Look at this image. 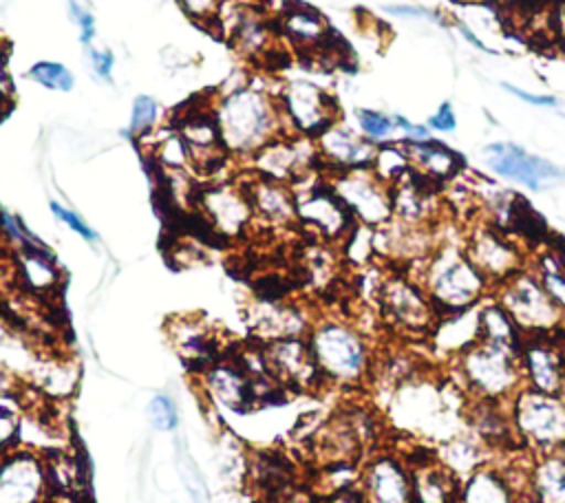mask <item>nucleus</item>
<instances>
[{
	"mask_svg": "<svg viewBox=\"0 0 565 503\" xmlns=\"http://www.w3.org/2000/svg\"><path fill=\"white\" fill-rule=\"evenodd\" d=\"M174 128L181 132L192 152L194 174L212 176L227 163L230 152L223 146L221 128L214 117V104L190 106L179 115V124H174Z\"/></svg>",
	"mask_w": 565,
	"mask_h": 503,
	"instance_id": "f3484780",
	"label": "nucleus"
},
{
	"mask_svg": "<svg viewBox=\"0 0 565 503\" xmlns=\"http://www.w3.org/2000/svg\"><path fill=\"white\" fill-rule=\"evenodd\" d=\"M199 377L207 395L230 410L243 413L256 402L254 379L241 362L216 360L205 371H201Z\"/></svg>",
	"mask_w": 565,
	"mask_h": 503,
	"instance_id": "393cba45",
	"label": "nucleus"
},
{
	"mask_svg": "<svg viewBox=\"0 0 565 503\" xmlns=\"http://www.w3.org/2000/svg\"><path fill=\"white\" fill-rule=\"evenodd\" d=\"M558 395L565 399V375H563V384H561V390H558Z\"/></svg>",
	"mask_w": 565,
	"mask_h": 503,
	"instance_id": "bf43d9fd",
	"label": "nucleus"
},
{
	"mask_svg": "<svg viewBox=\"0 0 565 503\" xmlns=\"http://www.w3.org/2000/svg\"><path fill=\"white\" fill-rule=\"evenodd\" d=\"M223 146L234 159H252L263 146L285 135L276 90L243 82L214 99Z\"/></svg>",
	"mask_w": 565,
	"mask_h": 503,
	"instance_id": "f03ea898",
	"label": "nucleus"
},
{
	"mask_svg": "<svg viewBox=\"0 0 565 503\" xmlns=\"http://www.w3.org/2000/svg\"><path fill=\"white\" fill-rule=\"evenodd\" d=\"M364 446L366 443L353 421L351 410L329 419L316 435V457L324 465L353 463Z\"/></svg>",
	"mask_w": 565,
	"mask_h": 503,
	"instance_id": "7c9ffc66",
	"label": "nucleus"
},
{
	"mask_svg": "<svg viewBox=\"0 0 565 503\" xmlns=\"http://www.w3.org/2000/svg\"><path fill=\"white\" fill-rule=\"evenodd\" d=\"M547 29L556 46L565 51V0L547 2Z\"/></svg>",
	"mask_w": 565,
	"mask_h": 503,
	"instance_id": "8fccbe9b",
	"label": "nucleus"
},
{
	"mask_svg": "<svg viewBox=\"0 0 565 503\" xmlns=\"http://www.w3.org/2000/svg\"><path fill=\"white\" fill-rule=\"evenodd\" d=\"M468 428L490 450H505L508 446H519L514 428H512L508 404L470 399V404H468Z\"/></svg>",
	"mask_w": 565,
	"mask_h": 503,
	"instance_id": "473e14b6",
	"label": "nucleus"
},
{
	"mask_svg": "<svg viewBox=\"0 0 565 503\" xmlns=\"http://www.w3.org/2000/svg\"><path fill=\"white\" fill-rule=\"evenodd\" d=\"M154 135L157 137L148 146L154 165L161 172H192L194 174L192 152H190L185 139L181 137V132L174 126H168L161 132L154 130Z\"/></svg>",
	"mask_w": 565,
	"mask_h": 503,
	"instance_id": "58836bf2",
	"label": "nucleus"
},
{
	"mask_svg": "<svg viewBox=\"0 0 565 503\" xmlns=\"http://www.w3.org/2000/svg\"><path fill=\"white\" fill-rule=\"evenodd\" d=\"M386 395V419L402 435L437 446L468 428L470 397L455 379L415 371Z\"/></svg>",
	"mask_w": 565,
	"mask_h": 503,
	"instance_id": "f257e3e1",
	"label": "nucleus"
},
{
	"mask_svg": "<svg viewBox=\"0 0 565 503\" xmlns=\"http://www.w3.org/2000/svg\"><path fill=\"white\" fill-rule=\"evenodd\" d=\"M260 351H263L267 373L280 386L296 388V390H311L324 382L313 360L307 335H291V338L263 342Z\"/></svg>",
	"mask_w": 565,
	"mask_h": 503,
	"instance_id": "a211bd4d",
	"label": "nucleus"
},
{
	"mask_svg": "<svg viewBox=\"0 0 565 503\" xmlns=\"http://www.w3.org/2000/svg\"><path fill=\"white\" fill-rule=\"evenodd\" d=\"M388 13H397V15H411V18H433V20H439L435 18L433 11L428 9H422V7H411V4H397V7H388Z\"/></svg>",
	"mask_w": 565,
	"mask_h": 503,
	"instance_id": "4d7b16f0",
	"label": "nucleus"
},
{
	"mask_svg": "<svg viewBox=\"0 0 565 503\" xmlns=\"http://www.w3.org/2000/svg\"><path fill=\"white\" fill-rule=\"evenodd\" d=\"M243 185L247 190V196L254 210V221L271 229H287L298 223L296 192L289 183L263 179L249 172Z\"/></svg>",
	"mask_w": 565,
	"mask_h": 503,
	"instance_id": "4be33fe9",
	"label": "nucleus"
},
{
	"mask_svg": "<svg viewBox=\"0 0 565 503\" xmlns=\"http://www.w3.org/2000/svg\"><path fill=\"white\" fill-rule=\"evenodd\" d=\"M168 338L183 364L192 366L196 373L205 371L216 362V340L214 331L196 315H174L166 324Z\"/></svg>",
	"mask_w": 565,
	"mask_h": 503,
	"instance_id": "bb28decb",
	"label": "nucleus"
},
{
	"mask_svg": "<svg viewBox=\"0 0 565 503\" xmlns=\"http://www.w3.org/2000/svg\"><path fill=\"white\" fill-rule=\"evenodd\" d=\"M9 265L13 267L15 282L33 296H51L60 287L62 271L46 245L11 249Z\"/></svg>",
	"mask_w": 565,
	"mask_h": 503,
	"instance_id": "c756f323",
	"label": "nucleus"
},
{
	"mask_svg": "<svg viewBox=\"0 0 565 503\" xmlns=\"http://www.w3.org/2000/svg\"><path fill=\"white\" fill-rule=\"evenodd\" d=\"M51 492L46 454L26 446L2 450L0 503H46Z\"/></svg>",
	"mask_w": 565,
	"mask_h": 503,
	"instance_id": "2eb2a0df",
	"label": "nucleus"
},
{
	"mask_svg": "<svg viewBox=\"0 0 565 503\" xmlns=\"http://www.w3.org/2000/svg\"><path fill=\"white\" fill-rule=\"evenodd\" d=\"M393 192V218L408 225H433L439 216L441 199L435 192V183L422 176L419 172H411L399 183L391 188Z\"/></svg>",
	"mask_w": 565,
	"mask_h": 503,
	"instance_id": "a878e982",
	"label": "nucleus"
},
{
	"mask_svg": "<svg viewBox=\"0 0 565 503\" xmlns=\"http://www.w3.org/2000/svg\"><path fill=\"white\" fill-rule=\"evenodd\" d=\"M29 79H33L35 84L49 88V90H60V93H68L75 84L73 73L53 60H40L29 68Z\"/></svg>",
	"mask_w": 565,
	"mask_h": 503,
	"instance_id": "79ce46f5",
	"label": "nucleus"
},
{
	"mask_svg": "<svg viewBox=\"0 0 565 503\" xmlns=\"http://www.w3.org/2000/svg\"><path fill=\"white\" fill-rule=\"evenodd\" d=\"M508 93H512L514 97H519V99H523V101H527V104H532V106H543V108H561V101L556 99V97H552V95H532V93H527V90H521V88H516V86H512V84H501Z\"/></svg>",
	"mask_w": 565,
	"mask_h": 503,
	"instance_id": "6e6d98bb",
	"label": "nucleus"
},
{
	"mask_svg": "<svg viewBox=\"0 0 565 503\" xmlns=\"http://www.w3.org/2000/svg\"><path fill=\"white\" fill-rule=\"evenodd\" d=\"M521 371L527 388L558 395L565 375V351L552 335H525L521 351Z\"/></svg>",
	"mask_w": 565,
	"mask_h": 503,
	"instance_id": "aec40b11",
	"label": "nucleus"
},
{
	"mask_svg": "<svg viewBox=\"0 0 565 503\" xmlns=\"http://www.w3.org/2000/svg\"><path fill=\"white\" fill-rule=\"evenodd\" d=\"M512 428L523 450L539 454L565 448V399L523 386L508 402Z\"/></svg>",
	"mask_w": 565,
	"mask_h": 503,
	"instance_id": "423d86ee",
	"label": "nucleus"
},
{
	"mask_svg": "<svg viewBox=\"0 0 565 503\" xmlns=\"http://www.w3.org/2000/svg\"><path fill=\"white\" fill-rule=\"evenodd\" d=\"M527 494L536 503H565V452L534 457Z\"/></svg>",
	"mask_w": 565,
	"mask_h": 503,
	"instance_id": "e433bc0d",
	"label": "nucleus"
},
{
	"mask_svg": "<svg viewBox=\"0 0 565 503\" xmlns=\"http://www.w3.org/2000/svg\"><path fill=\"white\" fill-rule=\"evenodd\" d=\"M411 157L413 170L433 181L435 185H446L457 179L463 170V159L459 152L448 148L441 141L424 139V141H402Z\"/></svg>",
	"mask_w": 565,
	"mask_h": 503,
	"instance_id": "2f4dec72",
	"label": "nucleus"
},
{
	"mask_svg": "<svg viewBox=\"0 0 565 503\" xmlns=\"http://www.w3.org/2000/svg\"><path fill=\"white\" fill-rule=\"evenodd\" d=\"M194 207L201 212L210 229L227 240L243 238L256 223L243 183L212 181L196 190Z\"/></svg>",
	"mask_w": 565,
	"mask_h": 503,
	"instance_id": "ddd939ff",
	"label": "nucleus"
},
{
	"mask_svg": "<svg viewBox=\"0 0 565 503\" xmlns=\"http://www.w3.org/2000/svg\"><path fill=\"white\" fill-rule=\"evenodd\" d=\"M88 57H90V64H93V71L97 77L110 82L113 79V66H115V57L110 51H95V49H88Z\"/></svg>",
	"mask_w": 565,
	"mask_h": 503,
	"instance_id": "864d4df0",
	"label": "nucleus"
},
{
	"mask_svg": "<svg viewBox=\"0 0 565 503\" xmlns=\"http://www.w3.org/2000/svg\"><path fill=\"white\" fill-rule=\"evenodd\" d=\"M179 7L188 18H192L199 24L216 22L223 0H177Z\"/></svg>",
	"mask_w": 565,
	"mask_h": 503,
	"instance_id": "09e8293b",
	"label": "nucleus"
},
{
	"mask_svg": "<svg viewBox=\"0 0 565 503\" xmlns=\"http://www.w3.org/2000/svg\"><path fill=\"white\" fill-rule=\"evenodd\" d=\"M426 338L439 357L452 362L481 340L479 304L455 313H441Z\"/></svg>",
	"mask_w": 565,
	"mask_h": 503,
	"instance_id": "cd10ccee",
	"label": "nucleus"
},
{
	"mask_svg": "<svg viewBox=\"0 0 565 503\" xmlns=\"http://www.w3.org/2000/svg\"><path fill=\"white\" fill-rule=\"evenodd\" d=\"M249 168L254 174L280 183L294 185L311 172L322 170L316 139L280 135L263 146L252 159Z\"/></svg>",
	"mask_w": 565,
	"mask_h": 503,
	"instance_id": "4468645a",
	"label": "nucleus"
},
{
	"mask_svg": "<svg viewBox=\"0 0 565 503\" xmlns=\"http://www.w3.org/2000/svg\"><path fill=\"white\" fill-rule=\"evenodd\" d=\"M457 29H459V31H461V35H463V38H466V40H468V42H470V44H472V46H477V49H479V51H486V53H492V51H490V49H488V46H486V44H483V42H481V40H479V38H477V35H475V33H472V31H470V29H468V26H466V24H461V22H457Z\"/></svg>",
	"mask_w": 565,
	"mask_h": 503,
	"instance_id": "13d9d810",
	"label": "nucleus"
},
{
	"mask_svg": "<svg viewBox=\"0 0 565 503\" xmlns=\"http://www.w3.org/2000/svg\"><path fill=\"white\" fill-rule=\"evenodd\" d=\"M435 457L452 472L457 474L461 481L472 474L477 468H481L483 463L492 461L490 459V448L470 430H461L459 435L437 443L435 448Z\"/></svg>",
	"mask_w": 565,
	"mask_h": 503,
	"instance_id": "c9c22d12",
	"label": "nucleus"
},
{
	"mask_svg": "<svg viewBox=\"0 0 565 503\" xmlns=\"http://www.w3.org/2000/svg\"><path fill=\"white\" fill-rule=\"evenodd\" d=\"M68 11H71V18L75 20V24L79 29L82 44L88 46L93 42V38H95V20H93V15L84 7H79L75 0L68 2Z\"/></svg>",
	"mask_w": 565,
	"mask_h": 503,
	"instance_id": "3c124183",
	"label": "nucleus"
},
{
	"mask_svg": "<svg viewBox=\"0 0 565 503\" xmlns=\"http://www.w3.org/2000/svg\"><path fill=\"white\" fill-rule=\"evenodd\" d=\"M278 26L280 35L294 49L305 53L324 51L333 40V33L322 13L294 0L278 13Z\"/></svg>",
	"mask_w": 565,
	"mask_h": 503,
	"instance_id": "c85d7f7f",
	"label": "nucleus"
},
{
	"mask_svg": "<svg viewBox=\"0 0 565 503\" xmlns=\"http://www.w3.org/2000/svg\"><path fill=\"white\" fill-rule=\"evenodd\" d=\"M492 296L514 318L523 335H552L565 322L563 309L550 298L530 265L494 287Z\"/></svg>",
	"mask_w": 565,
	"mask_h": 503,
	"instance_id": "6e6552de",
	"label": "nucleus"
},
{
	"mask_svg": "<svg viewBox=\"0 0 565 503\" xmlns=\"http://www.w3.org/2000/svg\"><path fill=\"white\" fill-rule=\"evenodd\" d=\"M530 267L534 269V274L543 282V287L550 293V298L565 313V258L558 252V247H550V249L539 252L534 256V260L530 263Z\"/></svg>",
	"mask_w": 565,
	"mask_h": 503,
	"instance_id": "ea45409f",
	"label": "nucleus"
},
{
	"mask_svg": "<svg viewBox=\"0 0 565 503\" xmlns=\"http://www.w3.org/2000/svg\"><path fill=\"white\" fill-rule=\"evenodd\" d=\"M225 31L230 33L232 46L249 60L265 57L267 53L274 51L276 38L271 33L269 24L265 22V18L260 13H256L252 9H234L232 20L225 26Z\"/></svg>",
	"mask_w": 565,
	"mask_h": 503,
	"instance_id": "f704fd0d",
	"label": "nucleus"
},
{
	"mask_svg": "<svg viewBox=\"0 0 565 503\" xmlns=\"http://www.w3.org/2000/svg\"><path fill=\"white\" fill-rule=\"evenodd\" d=\"M320 163L324 172H347L371 168L377 146L362 132L335 121L316 137Z\"/></svg>",
	"mask_w": 565,
	"mask_h": 503,
	"instance_id": "412c9836",
	"label": "nucleus"
},
{
	"mask_svg": "<svg viewBox=\"0 0 565 503\" xmlns=\"http://www.w3.org/2000/svg\"><path fill=\"white\" fill-rule=\"evenodd\" d=\"M521 494L494 461L483 463L461 481L459 503H519Z\"/></svg>",
	"mask_w": 565,
	"mask_h": 503,
	"instance_id": "72a5a7b5",
	"label": "nucleus"
},
{
	"mask_svg": "<svg viewBox=\"0 0 565 503\" xmlns=\"http://www.w3.org/2000/svg\"><path fill=\"white\" fill-rule=\"evenodd\" d=\"M455 2H477V0H455Z\"/></svg>",
	"mask_w": 565,
	"mask_h": 503,
	"instance_id": "052dcab7",
	"label": "nucleus"
},
{
	"mask_svg": "<svg viewBox=\"0 0 565 503\" xmlns=\"http://www.w3.org/2000/svg\"><path fill=\"white\" fill-rule=\"evenodd\" d=\"M413 477V503H459L461 479L452 474L433 448H417V457H406Z\"/></svg>",
	"mask_w": 565,
	"mask_h": 503,
	"instance_id": "5701e85b",
	"label": "nucleus"
},
{
	"mask_svg": "<svg viewBox=\"0 0 565 503\" xmlns=\"http://www.w3.org/2000/svg\"><path fill=\"white\" fill-rule=\"evenodd\" d=\"M148 419L154 430H161V432L174 430L179 424L174 402L168 395H154L148 404Z\"/></svg>",
	"mask_w": 565,
	"mask_h": 503,
	"instance_id": "49530a36",
	"label": "nucleus"
},
{
	"mask_svg": "<svg viewBox=\"0 0 565 503\" xmlns=\"http://www.w3.org/2000/svg\"><path fill=\"white\" fill-rule=\"evenodd\" d=\"M377 311L386 327L404 335H428L439 313L411 271L386 274L377 293Z\"/></svg>",
	"mask_w": 565,
	"mask_h": 503,
	"instance_id": "1a4fd4ad",
	"label": "nucleus"
},
{
	"mask_svg": "<svg viewBox=\"0 0 565 503\" xmlns=\"http://www.w3.org/2000/svg\"><path fill=\"white\" fill-rule=\"evenodd\" d=\"M159 104L154 97L150 95H137L132 101V110H130V124H128V132L137 139L148 137L150 132L157 130L159 124Z\"/></svg>",
	"mask_w": 565,
	"mask_h": 503,
	"instance_id": "37998d69",
	"label": "nucleus"
},
{
	"mask_svg": "<svg viewBox=\"0 0 565 503\" xmlns=\"http://www.w3.org/2000/svg\"><path fill=\"white\" fill-rule=\"evenodd\" d=\"M355 121H358V128L360 132L371 139L373 143L377 141H386L397 128H395V117L391 115H384L380 110H369V108H362V110H355Z\"/></svg>",
	"mask_w": 565,
	"mask_h": 503,
	"instance_id": "c03bdc74",
	"label": "nucleus"
},
{
	"mask_svg": "<svg viewBox=\"0 0 565 503\" xmlns=\"http://www.w3.org/2000/svg\"><path fill=\"white\" fill-rule=\"evenodd\" d=\"M395 128L404 135V139L399 141H424V139H430V128L424 126V124H413L408 121L406 117H395Z\"/></svg>",
	"mask_w": 565,
	"mask_h": 503,
	"instance_id": "5fc2aeb1",
	"label": "nucleus"
},
{
	"mask_svg": "<svg viewBox=\"0 0 565 503\" xmlns=\"http://www.w3.org/2000/svg\"><path fill=\"white\" fill-rule=\"evenodd\" d=\"M2 227H4V243L11 249H22V247H42L44 243L31 234L29 227L20 221V216H13L9 210H2Z\"/></svg>",
	"mask_w": 565,
	"mask_h": 503,
	"instance_id": "a18cd8bd",
	"label": "nucleus"
},
{
	"mask_svg": "<svg viewBox=\"0 0 565 503\" xmlns=\"http://www.w3.org/2000/svg\"><path fill=\"white\" fill-rule=\"evenodd\" d=\"M430 130H437V132H452L457 128V117H455V110L448 101H444L435 115H430L428 124H426Z\"/></svg>",
	"mask_w": 565,
	"mask_h": 503,
	"instance_id": "603ef678",
	"label": "nucleus"
},
{
	"mask_svg": "<svg viewBox=\"0 0 565 503\" xmlns=\"http://www.w3.org/2000/svg\"><path fill=\"white\" fill-rule=\"evenodd\" d=\"M371 170L388 188L399 183L404 176H408L413 172V163L406 152V146L402 141L399 143H380L375 150Z\"/></svg>",
	"mask_w": 565,
	"mask_h": 503,
	"instance_id": "a19ab883",
	"label": "nucleus"
},
{
	"mask_svg": "<svg viewBox=\"0 0 565 503\" xmlns=\"http://www.w3.org/2000/svg\"><path fill=\"white\" fill-rule=\"evenodd\" d=\"M452 379L470 399L508 404L523 386V371L516 349L479 340L450 362Z\"/></svg>",
	"mask_w": 565,
	"mask_h": 503,
	"instance_id": "39448f33",
	"label": "nucleus"
},
{
	"mask_svg": "<svg viewBox=\"0 0 565 503\" xmlns=\"http://www.w3.org/2000/svg\"><path fill=\"white\" fill-rule=\"evenodd\" d=\"M49 207H51V212H53V216H55L57 221H62L68 229H73L75 234H79L84 240H88V243H95V240H97L95 229H93V227H88V223H86L79 214H75L73 210L64 207V205H62V203H57V201H51V203H49Z\"/></svg>",
	"mask_w": 565,
	"mask_h": 503,
	"instance_id": "de8ad7c7",
	"label": "nucleus"
},
{
	"mask_svg": "<svg viewBox=\"0 0 565 503\" xmlns=\"http://www.w3.org/2000/svg\"><path fill=\"white\" fill-rule=\"evenodd\" d=\"M479 327H481L483 342H492L499 346L521 351L525 335L519 329V324L514 322V318L505 311V307L494 296H488L479 304Z\"/></svg>",
	"mask_w": 565,
	"mask_h": 503,
	"instance_id": "4c0bfd02",
	"label": "nucleus"
},
{
	"mask_svg": "<svg viewBox=\"0 0 565 503\" xmlns=\"http://www.w3.org/2000/svg\"><path fill=\"white\" fill-rule=\"evenodd\" d=\"M362 503H413V477L404 454L395 450L371 452L358 472Z\"/></svg>",
	"mask_w": 565,
	"mask_h": 503,
	"instance_id": "dca6fc26",
	"label": "nucleus"
},
{
	"mask_svg": "<svg viewBox=\"0 0 565 503\" xmlns=\"http://www.w3.org/2000/svg\"><path fill=\"white\" fill-rule=\"evenodd\" d=\"M307 342L318 371L327 384L355 388L369 379L375 368V355L366 333L342 318L313 320Z\"/></svg>",
	"mask_w": 565,
	"mask_h": 503,
	"instance_id": "20e7f679",
	"label": "nucleus"
},
{
	"mask_svg": "<svg viewBox=\"0 0 565 503\" xmlns=\"http://www.w3.org/2000/svg\"><path fill=\"white\" fill-rule=\"evenodd\" d=\"M247 324L260 342L307 335L313 318L298 304L278 300H256L247 309Z\"/></svg>",
	"mask_w": 565,
	"mask_h": 503,
	"instance_id": "b1692460",
	"label": "nucleus"
},
{
	"mask_svg": "<svg viewBox=\"0 0 565 503\" xmlns=\"http://www.w3.org/2000/svg\"><path fill=\"white\" fill-rule=\"evenodd\" d=\"M413 276L422 282L439 315L477 307L492 296V285L468 258L463 238H441L433 254L415 265Z\"/></svg>",
	"mask_w": 565,
	"mask_h": 503,
	"instance_id": "7ed1b4c3",
	"label": "nucleus"
},
{
	"mask_svg": "<svg viewBox=\"0 0 565 503\" xmlns=\"http://www.w3.org/2000/svg\"><path fill=\"white\" fill-rule=\"evenodd\" d=\"M291 188L296 192L298 225H302L316 238L324 243H342L358 225L340 196L333 192L324 170L307 174Z\"/></svg>",
	"mask_w": 565,
	"mask_h": 503,
	"instance_id": "0eeeda50",
	"label": "nucleus"
},
{
	"mask_svg": "<svg viewBox=\"0 0 565 503\" xmlns=\"http://www.w3.org/2000/svg\"><path fill=\"white\" fill-rule=\"evenodd\" d=\"M327 179L360 225L375 229L393 221V192L371 168L327 172Z\"/></svg>",
	"mask_w": 565,
	"mask_h": 503,
	"instance_id": "f8f14e48",
	"label": "nucleus"
},
{
	"mask_svg": "<svg viewBox=\"0 0 565 503\" xmlns=\"http://www.w3.org/2000/svg\"><path fill=\"white\" fill-rule=\"evenodd\" d=\"M285 135L316 139L338 119L335 97L307 79H291L276 88Z\"/></svg>",
	"mask_w": 565,
	"mask_h": 503,
	"instance_id": "9b49d317",
	"label": "nucleus"
},
{
	"mask_svg": "<svg viewBox=\"0 0 565 503\" xmlns=\"http://www.w3.org/2000/svg\"><path fill=\"white\" fill-rule=\"evenodd\" d=\"M483 161L494 174L514 181L527 190H543L565 179V172L552 161L525 152L512 141H497L483 148Z\"/></svg>",
	"mask_w": 565,
	"mask_h": 503,
	"instance_id": "6ab92c4d",
	"label": "nucleus"
},
{
	"mask_svg": "<svg viewBox=\"0 0 565 503\" xmlns=\"http://www.w3.org/2000/svg\"><path fill=\"white\" fill-rule=\"evenodd\" d=\"M463 249L475 267L488 278L492 291L530 265L521 240L486 218L475 221L466 229Z\"/></svg>",
	"mask_w": 565,
	"mask_h": 503,
	"instance_id": "9d476101",
	"label": "nucleus"
}]
</instances>
